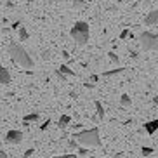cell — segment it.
I'll use <instances>...</instances> for the list:
<instances>
[{
    "mask_svg": "<svg viewBox=\"0 0 158 158\" xmlns=\"http://www.w3.org/2000/svg\"><path fill=\"white\" fill-rule=\"evenodd\" d=\"M9 56H10V59L14 61L18 66H21V68H26V70L33 68V59L23 45L12 42L9 45Z\"/></svg>",
    "mask_w": 158,
    "mask_h": 158,
    "instance_id": "6da1fadb",
    "label": "cell"
},
{
    "mask_svg": "<svg viewBox=\"0 0 158 158\" xmlns=\"http://www.w3.org/2000/svg\"><path fill=\"white\" fill-rule=\"evenodd\" d=\"M73 139L77 141L78 144H82V146H94V148L101 146V137H99L98 127H92V129H85V130H80V132H75Z\"/></svg>",
    "mask_w": 158,
    "mask_h": 158,
    "instance_id": "7a4b0ae2",
    "label": "cell"
},
{
    "mask_svg": "<svg viewBox=\"0 0 158 158\" xmlns=\"http://www.w3.org/2000/svg\"><path fill=\"white\" fill-rule=\"evenodd\" d=\"M71 38L78 45H85L89 42V35H90V30H89V24L85 21H77L71 28Z\"/></svg>",
    "mask_w": 158,
    "mask_h": 158,
    "instance_id": "3957f363",
    "label": "cell"
},
{
    "mask_svg": "<svg viewBox=\"0 0 158 158\" xmlns=\"http://www.w3.org/2000/svg\"><path fill=\"white\" fill-rule=\"evenodd\" d=\"M139 44L144 51H156L158 49V35L153 31H143L139 35Z\"/></svg>",
    "mask_w": 158,
    "mask_h": 158,
    "instance_id": "277c9868",
    "label": "cell"
},
{
    "mask_svg": "<svg viewBox=\"0 0 158 158\" xmlns=\"http://www.w3.org/2000/svg\"><path fill=\"white\" fill-rule=\"evenodd\" d=\"M23 132L21 130H9L7 134H5V143L7 144H19L23 141Z\"/></svg>",
    "mask_w": 158,
    "mask_h": 158,
    "instance_id": "5b68a950",
    "label": "cell"
},
{
    "mask_svg": "<svg viewBox=\"0 0 158 158\" xmlns=\"http://www.w3.org/2000/svg\"><path fill=\"white\" fill-rule=\"evenodd\" d=\"M144 24H146V26H155V24H158V9H155V10H151V12L146 14Z\"/></svg>",
    "mask_w": 158,
    "mask_h": 158,
    "instance_id": "8992f818",
    "label": "cell"
},
{
    "mask_svg": "<svg viewBox=\"0 0 158 158\" xmlns=\"http://www.w3.org/2000/svg\"><path fill=\"white\" fill-rule=\"evenodd\" d=\"M144 130H146V134L153 135L155 132L158 130V118H155V120H149L144 123Z\"/></svg>",
    "mask_w": 158,
    "mask_h": 158,
    "instance_id": "52a82bcc",
    "label": "cell"
},
{
    "mask_svg": "<svg viewBox=\"0 0 158 158\" xmlns=\"http://www.w3.org/2000/svg\"><path fill=\"white\" fill-rule=\"evenodd\" d=\"M0 84L2 85H9L10 84V73L5 66H0Z\"/></svg>",
    "mask_w": 158,
    "mask_h": 158,
    "instance_id": "ba28073f",
    "label": "cell"
},
{
    "mask_svg": "<svg viewBox=\"0 0 158 158\" xmlns=\"http://www.w3.org/2000/svg\"><path fill=\"white\" fill-rule=\"evenodd\" d=\"M120 106H122V108H130V106H132V99H130L129 94H122V98H120Z\"/></svg>",
    "mask_w": 158,
    "mask_h": 158,
    "instance_id": "9c48e42d",
    "label": "cell"
},
{
    "mask_svg": "<svg viewBox=\"0 0 158 158\" xmlns=\"http://www.w3.org/2000/svg\"><path fill=\"white\" fill-rule=\"evenodd\" d=\"M125 68H116V70H108V71H102V78H110V77H115V75H120L123 73Z\"/></svg>",
    "mask_w": 158,
    "mask_h": 158,
    "instance_id": "30bf717a",
    "label": "cell"
},
{
    "mask_svg": "<svg viewBox=\"0 0 158 158\" xmlns=\"http://www.w3.org/2000/svg\"><path fill=\"white\" fill-rule=\"evenodd\" d=\"M94 106H96V113H98V118H99V120H102V118H104V108H102L101 101H96V102H94Z\"/></svg>",
    "mask_w": 158,
    "mask_h": 158,
    "instance_id": "8fae6325",
    "label": "cell"
},
{
    "mask_svg": "<svg viewBox=\"0 0 158 158\" xmlns=\"http://www.w3.org/2000/svg\"><path fill=\"white\" fill-rule=\"evenodd\" d=\"M24 122H38L40 120V113H28V115H24V118H23Z\"/></svg>",
    "mask_w": 158,
    "mask_h": 158,
    "instance_id": "7c38bea8",
    "label": "cell"
},
{
    "mask_svg": "<svg viewBox=\"0 0 158 158\" xmlns=\"http://www.w3.org/2000/svg\"><path fill=\"white\" fill-rule=\"evenodd\" d=\"M57 70H59L61 73L64 75V77H75V71H73V70H70V68H68L66 64H61L59 68H57Z\"/></svg>",
    "mask_w": 158,
    "mask_h": 158,
    "instance_id": "4fadbf2b",
    "label": "cell"
},
{
    "mask_svg": "<svg viewBox=\"0 0 158 158\" xmlns=\"http://www.w3.org/2000/svg\"><path fill=\"white\" fill-rule=\"evenodd\" d=\"M28 38H30V33L26 31V28L19 26V40H21V42H26Z\"/></svg>",
    "mask_w": 158,
    "mask_h": 158,
    "instance_id": "5bb4252c",
    "label": "cell"
},
{
    "mask_svg": "<svg viewBox=\"0 0 158 158\" xmlns=\"http://www.w3.org/2000/svg\"><path fill=\"white\" fill-rule=\"evenodd\" d=\"M70 122H71L70 116H68V115H63V116L59 118V122H57V123H59L61 129H64V127H68V123H70Z\"/></svg>",
    "mask_w": 158,
    "mask_h": 158,
    "instance_id": "9a60e30c",
    "label": "cell"
},
{
    "mask_svg": "<svg viewBox=\"0 0 158 158\" xmlns=\"http://www.w3.org/2000/svg\"><path fill=\"white\" fill-rule=\"evenodd\" d=\"M71 4L75 9H85V0H73Z\"/></svg>",
    "mask_w": 158,
    "mask_h": 158,
    "instance_id": "2e32d148",
    "label": "cell"
},
{
    "mask_svg": "<svg viewBox=\"0 0 158 158\" xmlns=\"http://www.w3.org/2000/svg\"><path fill=\"white\" fill-rule=\"evenodd\" d=\"M141 151H143L144 156H149V155H153V153H155V149H153V148H149V146H143V149H141Z\"/></svg>",
    "mask_w": 158,
    "mask_h": 158,
    "instance_id": "e0dca14e",
    "label": "cell"
},
{
    "mask_svg": "<svg viewBox=\"0 0 158 158\" xmlns=\"http://www.w3.org/2000/svg\"><path fill=\"white\" fill-rule=\"evenodd\" d=\"M129 35H130V31H129V30H122V33H120V38H122V40H125V38H129Z\"/></svg>",
    "mask_w": 158,
    "mask_h": 158,
    "instance_id": "ac0fdd59",
    "label": "cell"
},
{
    "mask_svg": "<svg viewBox=\"0 0 158 158\" xmlns=\"http://www.w3.org/2000/svg\"><path fill=\"white\" fill-rule=\"evenodd\" d=\"M56 77H57V80H61V82H66V78H68V77H64L59 70H56Z\"/></svg>",
    "mask_w": 158,
    "mask_h": 158,
    "instance_id": "d6986e66",
    "label": "cell"
},
{
    "mask_svg": "<svg viewBox=\"0 0 158 158\" xmlns=\"http://www.w3.org/2000/svg\"><path fill=\"white\" fill-rule=\"evenodd\" d=\"M33 153H35V149H33V148L26 149V151H24V155H23V158H30V156H33Z\"/></svg>",
    "mask_w": 158,
    "mask_h": 158,
    "instance_id": "ffe728a7",
    "label": "cell"
},
{
    "mask_svg": "<svg viewBox=\"0 0 158 158\" xmlns=\"http://www.w3.org/2000/svg\"><path fill=\"white\" fill-rule=\"evenodd\" d=\"M108 56H110V61H111V63H118V56H116L115 52H110Z\"/></svg>",
    "mask_w": 158,
    "mask_h": 158,
    "instance_id": "44dd1931",
    "label": "cell"
},
{
    "mask_svg": "<svg viewBox=\"0 0 158 158\" xmlns=\"http://www.w3.org/2000/svg\"><path fill=\"white\" fill-rule=\"evenodd\" d=\"M42 59H44V61H49V59H51V52H49V51H44V52H42Z\"/></svg>",
    "mask_w": 158,
    "mask_h": 158,
    "instance_id": "7402d4cb",
    "label": "cell"
},
{
    "mask_svg": "<svg viewBox=\"0 0 158 158\" xmlns=\"http://www.w3.org/2000/svg\"><path fill=\"white\" fill-rule=\"evenodd\" d=\"M54 158H77L75 153H68V155H59V156H54Z\"/></svg>",
    "mask_w": 158,
    "mask_h": 158,
    "instance_id": "603a6c76",
    "label": "cell"
},
{
    "mask_svg": "<svg viewBox=\"0 0 158 158\" xmlns=\"http://www.w3.org/2000/svg\"><path fill=\"white\" fill-rule=\"evenodd\" d=\"M78 155H80V156H87L89 151H87L85 148H80V149H78Z\"/></svg>",
    "mask_w": 158,
    "mask_h": 158,
    "instance_id": "cb8c5ba5",
    "label": "cell"
},
{
    "mask_svg": "<svg viewBox=\"0 0 158 158\" xmlns=\"http://www.w3.org/2000/svg\"><path fill=\"white\" fill-rule=\"evenodd\" d=\"M61 56H63V59L68 61V59H70V52H68V51H61Z\"/></svg>",
    "mask_w": 158,
    "mask_h": 158,
    "instance_id": "d4e9b609",
    "label": "cell"
},
{
    "mask_svg": "<svg viewBox=\"0 0 158 158\" xmlns=\"http://www.w3.org/2000/svg\"><path fill=\"white\" fill-rule=\"evenodd\" d=\"M70 148L77 149V148H78V143H77V141H70Z\"/></svg>",
    "mask_w": 158,
    "mask_h": 158,
    "instance_id": "484cf974",
    "label": "cell"
},
{
    "mask_svg": "<svg viewBox=\"0 0 158 158\" xmlns=\"http://www.w3.org/2000/svg\"><path fill=\"white\" fill-rule=\"evenodd\" d=\"M49 123H51V120H47L45 123H44V125H40V130H45L47 127H49Z\"/></svg>",
    "mask_w": 158,
    "mask_h": 158,
    "instance_id": "4316f807",
    "label": "cell"
},
{
    "mask_svg": "<svg viewBox=\"0 0 158 158\" xmlns=\"http://www.w3.org/2000/svg\"><path fill=\"white\" fill-rule=\"evenodd\" d=\"M5 7H9V9H12V7H14V2H10V0H9V2H5Z\"/></svg>",
    "mask_w": 158,
    "mask_h": 158,
    "instance_id": "83f0119b",
    "label": "cell"
},
{
    "mask_svg": "<svg viewBox=\"0 0 158 158\" xmlns=\"http://www.w3.org/2000/svg\"><path fill=\"white\" fill-rule=\"evenodd\" d=\"M0 158H7V153L5 151H0Z\"/></svg>",
    "mask_w": 158,
    "mask_h": 158,
    "instance_id": "f1b7e54d",
    "label": "cell"
},
{
    "mask_svg": "<svg viewBox=\"0 0 158 158\" xmlns=\"http://www.w3.org/2000/svg\"><path fill=\"white\" fill-rule=\"evenodd\" d=\"M153 102H155V104H158V98H153Z\"/></svg>",
    "mask_w": 158,
    "mask_h": 158,
    "instance_id": "f546056e",
    "label": "cell"
},
{
    "mask_svg": "<svg viewBox=\"0 0 158 158\" xmlns=\"http://www.w3.org/2000/svg\"><path fill=\"white\" fill-rule=\"evenodd\" d=\"M101 158H106V156H101Z\"/></svg>",
    "mask_w": 158,
    "mask_h": 158,
    "instance_id": "4dcf8cb0",
    "label": "cell"
},
{
    "mask_svg": "<svg viewBox=\"0 0 158 158\" xmlns=\"http://www.w3.org/2000/svg\"><path fill=\"white\" fill-rule=\"evenodd\" d=\"M135 2H139V0H135Z\"/></svg>",
    "mask_w": 158,
    "mask_h": 158,
    "instance_id": "1f68e13d",
    "label": "cell"
}]
</instances>
